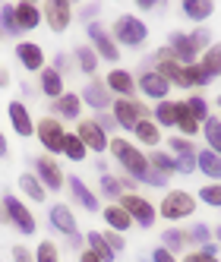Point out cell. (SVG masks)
<instances>
[{
	"label": "cell",
	"mask_w": 221,
	"mask_h": 262,
	"mask_svg": "<svg viewBox=\"0 0 221 262\" xmlns=\"http://www.w3.org/2000/svg\"><path fill=\"white\" fill-rule=\"evenodd\" d=\"M107 148H110V155L120 161L123 171L130 174V180H142L145 174H149V155H142L130 139H110Z\"/></svg>",
	"instance_id": "cell-1"
},
{
	"label": "cell",
	"mask_w": 221,
	"mask_h": 262,
	"mask_svg": "<svg viewBox=\"0 0 221 262\" xmlns=\"http://www.w3.org/2000/svg\"><path fill=\"white\" fill-rule=\"evenodd\" d=\"M110 35H114L117 48H139L145 45V38H149V26H145L136 13H123L114 19V29H110Z\"/></svg>",
	"instance_id": "cell-2"
},
{
	"label": "cell",
	"mask_w": 221,
	"mask_h": 262,
	"mask_svg": "<svg viewBox=\"0 0 221 262\" xmlns=\"http://www.w3.org/2000/svg\"><path fill=\"white\" fill-rule=\"evenodd\" d=\"M158 212H161L164 221H183V218H190L196 212V196L187 193V190H168Z\"/></svg>",
	"instance_id": "cell-3"
},
{
	"label": "cell",
	"mask_w": 221,
	"mask_h": 262,
	"mask_svg": "<svg viewBox=\"0 0 221 262\" xmlns=\"http://www.w3.org/2000/svg\"><path fill=\"white\" fill-rule=\"evenodd\" d=\"M85 35H89V48L98 54V60H110V63L120 60V48L114 41V35L101 23H85Z\"/></svg>",
	"instance_id": "cell-4"
},
{
	"label": "cell",
	"mask_w": 221,
	"mask_h": 262,
	"mask_svg": "<svg viewBox=\"0 0 221 262\" xmlns=\"http://www.w3.org/2000/svg\"><path fill=\"white\" fill-rule=\"evenodd\" d=\"M117 202L123 205L126 215H130L133 224H139V228H152V224L158 221V209L145 196H139V193H123Z\"/></svg>",
	"instance_id": "cell-5"
},
{
	"label": "cell",
	"mask_w": 221,
	"mask_h": 262,
	"mask_svg": "<svg viewBox=\"0 0 221 262\" xmlns=\"http://www.w3.org/2000/svg\"><path fill=\"white\" fill-rule=\"evenodd\" d=\"M35 136L41 139V145L48 152H63V139H67V129L60 126L57 117H41L35 123Z\"/></svg>",
	"instance_id": "cell-6"
},
{
	"label": "cell",
	"mask_w": 221,
	"mask_h": 262,
	"mask_svg": "<svg viewBox=\"0 0 221 262\" xmlns=\"http://www.w3.org/2000/svg\"><path fill=\"white\" fill-rule=\"evenodd\" d=\"M149 114H145V104L142 101H133V98H117L114 101V120H117V126H123V129H136V123L139 120H145Z\"/></svg>",
	"instance_id": "cell-7"
},
{
	"label": "cell",
	"mask_w": 221,
	"mask_h": 262,
	"mask_svg": "<svg viewBox=\"0 0 221 262\" xmlns=\"http://www.w3.org/2000/svg\"><path fill=\"white\" fill-rule=\"evenodd\" d=\"M4 205H7V215H10V224L19 234H35V215L29 212V205L23 199H16V196H4Z\"/></svg>",
	"instance_id": "cell-8"
},
{
	"label": "cell",
	"mask_w": 221,
	"mask_h": 262,
	"mask_svg": "<svg viewBox=\"0 0 221 262\" xmlns=\"http://www.w3.org/2000/svg\"><path fill=\"white\" fill-rule=\"evenodd\" d=\"M168 51H171V57H174L177 63H183V67L196 63V57L202 54V51L196 48V41H193V35H187V32H174L171 41H168Z\"/></svg>",
	"instance_id": "cell-9"
},
{
	"label": "cell",
	"mask_w": 221,
	"mask_h": 262,
	"mask_svg": "<svg viewBox=\"0 0 221 262\" xmlns=\"http://www.w3.org/2000/svg\"><path fill=\"white\" fill-rule=\"evenodd\" d=\"M41 16H45V23H48L51 32H67L70 19H73V7H70V0H48Z\"/></svg>",
	"instance_id": "cell-10"
},
{
	"label": "cell",
	"mask_w": 221,
	"mask_h": 262,
	"mask_svg": "<svg viewBox=\"0 0 221 262\" xmlns=\"http://www.w3.org/2000/svg\"><path fill=\"white\" fill-rule=\"evenodd\" d=\"M136 89L142 92L145 98H152V101H164V98H168V92H171V82L164 79L158 70H145L142 76L136 79Z\"/></svg>",
	"instance_id": "cell-11"
},
{
	"label": "cell",
	"mask_w": 221,
	"mask_h": 262,
	"mask_svg": "<svg viewBox=\"0 0 221 262\" xmlns=\"http://www.w3.org/2000/svg\"><path fill=\"white\" fill-rule=\"evenodd\" d=\"M76 136L82 139V145L89 148V152H104L107 148V129L98 120H79Z\"/></svg>",
	"instance_id": "cell-12"
},
{
	"label": "cell",
	"mask_w": 221,
	"mask_h": 262,
	"mask_svg": "<svg viewBox=\"0 0 221 262\" xmlns=\"http://www.w3.org/2000/svg\"><path fill=\"white\" fill-rule=\"evenodd\" d=\"M35 177L41 180V186H45V190H60V186H63V180H67V174L60 171V164L54 161L51 155H41L38 161H35Z\"/></svg>",
	"instance_id": "cell-13"
},
{
	"label": "cell",
	"mask_w": 221,
	"mask_h": 262,
	"mask_svg": "<svg viewBox=\"0 0 221 262\" xmlns=\"http://www.w3.org/2000/svg\"><path fill=\"white\" fill-rule=\"evenodd\" d=\"M7 117H10V126L16 129V136H23V139L35 136V120H32L29 107H26L23 101H10V107H7Z\"/></svg>",
	"instance_id": "cell-14"
},
{
	"label": "cell",
	"mask_w": 221,
	"mask_h": 262,
	"mask_svg": "<svg viewBox=\"0 0 221 262\" xmlns=\"http://www.w3.org/2000/svg\"><path fill=\"white\" fill-rule=\"evenodd\" d=\"M48 218H51V228H54V231H60L63 237H76V234H79V224H76V218H73L70 205H63V202L51 205Z\"/></svg>",
	"instance_id": "cell-15"
},
{
	"label": "cell",
	"mask_w": 221,
	"mask_h": 262,
	"mask_svg": "<svg viewBox=\"0 0 221 262\" xmlns=\"http://www.w3.org/2000/svg\"><path fill=\"white\" fill-rule=\"evenodd\" d=\"M104 85H107L110 92H117L120 98H133V95H136V79H133V73H130V70H123V67L110 70V73H107V79H104Z\"/></svg>",
	"instance_id": "cell-16"
},
{
	"label": "cell",
	"mask_w": 221,
	"mask_h": 262,
	"mask_svg": "<svg viewBox=\"0 0 221 262\" xmlns=\"http://www.w3.org/2000/svg\"><path fill=\"white\" fill-rule=\"evenodd\" d=\"M16 57H19V63L29 73H41L45 70V51H41V45H35V41H19V45H16Z\"/></svg>",
	"instance_id": "cell-17"
},
{
	"label": "cell",
	"mask_w": 221,
	"mask_h": 262,
	"mask_svg": "<svg viewBox=\"0 0 221 262\" xmlns=\"http://www.w3.org/2000/svg\"><path fill=\"white\" fill-rule=\"evenodd\" d=\"M16 13V26H19V32H32V29H38V23L45 19L38 4H32V0H19V4L13 7Z\"/></svg>",
	"instance_id": "cell-18"
},
{
	"label": "cell",
	"mask_w": 221,
	"mask_h": 262,
	"mask_svg": "<svg viewBox=\"0 0 221 262\" xmlns=\"http://www.w3.org/2000/svg\"><path fill=\"white\" fill-rule=\"evenodd\" d=\"M89 107H95V111H107L110 107V89L98 79H92L85 89H82V95H79Z\"/></svg>",
	"instance_id": "cell-19"
},
{
	"label": "cell",
	"mask_w": 221,
	"mask_h": 262,
	"mask_svg": "<svg viewBox=\"0 0 221 262\" xmlns=\"http://www.w3.org/2000/svg\"><path fill=\"white\" fill-rule=\"evenodd\" d=\"M79 111H82V98L76 92H63V95L54 101V117L57 120H79Z\"/></svg>",
	"instance_id": "cell-20"
},
{
	"label": "cell",
	"mask_w": 221,
	"mask_h": 262,
	"mask_svg": "<svg viewBox=\"0 0 221 262\" xmlns=\"http://www.w3.org/2000/svg\"><path fill=\"white\" fill-rule=\"evenodd\" d=\"M70 193H73V199H76L85 212H101L98 196L85 186V180H82V177H73V174H70Z\"/></svg>",
	"instance_id": "cell-21"
},
{
	"label": "cell",
	"mask_w": 221,
	"mask_h": 262,
	"mask_svg": "<svg viewBox=\"0 0 221 262\" xmlns=\"http://www.w3.org/2000/svg\"><path fill=\"white\" fill-rule=\"evenodd\" d=\"M196 171L212 177V183H221V155H215L212 148H199L196 152Z\"/></svg>",
	"instance_id": "cell-22"
},
{
	"label": "cell",
	"mask_w": 221,
	"mask_h": 262,
	"mask_svg": "<svg viewBox=\"0 0 221 262\" xmlns=\"http://www.w3.org/2000/svg\"><path fill=\"white\" fill-rule=\"evenodd\" d=\"M174 114H177L174 126H177V129H180V133L187 136V139H193V136L199 133V129H202V123L193 117V111L187 107V101H177V104H174Z\"/></svg>",
	"instance_id": "cell-23"
},
{
	"label": "cell",
	"mask_w": 221,
	"mask_h": 262,
	"mask_svg": "<svg viewBox=\"0 0 221 262\" xmlns=\"http://www.w3.org/2000/svg\"><path fill=\"white\" fill-rule=\"evenodd\" d=\"M101 215H104V221H107V228H110V231H120V234H123V231H130V228H133V218L126 215V209H123L120 202L104 205Z\"/></svg>",
	"instance_id": "cell-24"
},
{
	"label": "cell",
	"mask_w": 221,
	"mask_h": 262,
	"mask_svg": "<svg viewBox=\"0 0 221 262\" xmlns=\"http://www.w3.org/2000/svg\"><path fill=\"white\" fill-rule=\"evenodd\" d=\"M209 82H212V76L199 63L180 67V89H202V85H209Z\"/></svg>",
	"instance_id": "cell-25"
},
{
	"label": "cell",
	"mask_w": 221,
	"mask_h": 262,
	"mask_svg": "<svg viewBox=\"0 0 221 262\" xmlns=\"http://www.w3.org/2000/svg\"><path fill=\"white\" fill-rule=\"evenodd\" d=\"M38 76H41V92H45V95L48 98H54V101H57L60 95H63V76H60V73L57 70H54V67H45L41 73H38Z\"/></svg>",
	"instance_id": "cell-26"
},
{
	"label": "cell",
	"mask_w": 221,
	"mask_h": 262,
	"mask_svg": "<svg viewBox=\"0 0 221 262\" xmlns=\"http://www.w3.org/2000/svg\"><path fill=\"white\" fill-rule=\"evenodd\" d=\"M183 16H187V19H193V23H206L209 16L215 13V4L212 0H183Z\"/></svg>",
	"instance_id": "cell-27"
},
{
	"label": "cell",
	"mask_w": 221,
	"mask_h": 262,
	"mask_svg": "<svg viewBox=\"0 0 221 262\" xmlns=\"http://www.w3.org/2000/svg\"><path fill=\"white\" fill-rule=\"evenodd\" d=\"M85 243H89V250L95 253L101 262H114V259H117V253L110 250V243L104 240V234H98V231H89V234H85Z\"/></svg>",
	"instance_id": "cell-28"
},
{
	"label": "cell",
	"mask_w": 221,
	"mask_h": 262,
	"mask_svg": "<svg viewBox=\"0 0 221 262\" xmlns=\"http://www.w3.org/2000/svg\"><path fill=\"white\" fill-rule=\"evenodd\" d=\"M133 133H136V139H139L142 145H158V142H161V126H158V123H155L152 117L139 120Z\"/></svg>",
	"instance_id": "cell-29"
},
{
	"label": "cell",
	"mask_w": 221,
	"mask_h": 262,
	"mask_svg": "<svg viewBox=\"0 0 221 262\" xmlns=\"http://www.w3.org/2000/svg\"><path fill=\"white\" fill-rule=\"evenodd\" d=\"M73 60H76V67L85 73V76H92V73L98 70V54L92 51L89 45H79L76 51H73Z\"/></svg>",
	"instance_id": "cell-30"
},
{
	"label": "cell",
	"mask_w": 221,
	"mask_h": 262,
	"mask_svg": "<svg viewBox=\"0 0 221 262\" xmlns=\"http://www.w3.org/2000/svg\"><path fill=\"white\" fill-rule=\"evenodd\" d=\"M199 67L206 70L212 79H218V76H221V45H212L209 51H202V60H199Z\"/></svg>",
	"instance_id": "cell-31"
},
{
	"label": "cell",
	"mask_w": 221,
	"mask_h": 262,
	"mask_svg": "<svg viewBox=\"0 0 221 262\" xmlns=\"http://www.w3.org/2000/svg\"><path fill=\"white\" fill-rule=\"evenodd\" d=\"M19 186H23V193L32 202H45V196H48V190L41 186V180L35 177V174H19Z\"/></svg>",
	"instance_id": "cell-32"
},
{
	"label": "cell",
	"mask_w": 221,
	"mask_h": 262,
	"mask_svg": "<svg viewBox=\"0 0 221 262\" xmlns=\"http://www.w3.org/2000/svg\"><path fill=\"white\" fill-rule=\"evenodd\" d=\"M63 155H67L70 161H85L89 148L82 145V139H79L76 133H67V139H63Z\"/></svg>",
	"instance_id": "cell-33"
},
{
	"label": "cell",
	"mask_w": 221,
	"mask_h": 262,
	"mask_svg": "<svg viewBox=\"0 0 221 262\" xmlns=\"http://www.w3.org/2000/svg\"><path fill=\"white\" fill-rule=\"evenodd\" d=\"M202 133H206V142H209L212 152H215V155H221V120L209 117L206 123H202Z\"/></svg>",
	"instance_id": "cell-34"
},
{
	"label": "cell",
	"mask_w": 221,
	"mask_h": 262,
	"mask_svg": "<svg viewBox=\"0 0 221 262\" xmlns=\"http://www.w3.org/2000/svg\"><path fill=\"white\" fill-rule=\"evenodd\" d=\"M161 247L171 250V253H183V250H187V234H180V231L168 228V231L161 234Z\"/></svg>",
	"instance_id": "cell-35"
},
{
	"label": "cell",
	"mask_w": 221,
	"mask_h": 262,
	"mask_svg": "<svg viewBox=\"0 0 221 262\" xmlns=\"http://www.w3.org/2000/svg\"><path fill=\"white\" fill-rule=\"evenodd\" d=\"M149 164L155 167V171H161L164 177L177 174V167H174V158H171L168 152H152V155H149Z\"/></svg>",
	"instance_id": "cell-36"
},
{
	"label": "cell",
	"mask_w": 221,
	"mask_h": 262,
	"mask_svg": "<svg viewBox=\"0 0 221 262\" xmlns=\"http://www.w3.org/2000/svg\"><path fill=\"white\" fill-rule=\"evenodd\" d=\"M174 104L177 101H158V107H155V123L158 126H174V120H177Z\"/></svg>",
	"instance_id": "cell-37"
},
{
	"label": "cell",
	"mask_w": 221,
	"mask_h": 262,
	"mask_svg": "<svg viewBox=\"0 0 221 262\" xmlns=\"http://www.w3.org/2000/svg\"><path fill=\"white\" fill-rule=\"evenodd\" d=\"M218 243H206L202 250H196V253H183V262H218Z\"/></svg>",
	"instance_id": "cell-38"
},
{
	"label": "cell",
	"mask_w": 221,
	"mask_h": 262,
	"mask_svg": "<svg viewBox=\"0 0 221 262\" xmlns=\"http://www.w3.org/2000/svg\"><path fill=\"white\" fill-rule=\"evenodd\" d=\"M187 243H193V247H206V243H212V231H209V224H193L190 234H187Z\"/></svg>",
	"instance_id": "cell-39"
},
{
	"label": "cell",
	"mask_w": 221,
	"mask_h": 262,
	"mask_svg": "<svg viewBox=\"0 0 221 262\" xmlns=\"http://www.w3.org/2000/svg\"><path fill=\"white\" fill-rule=\"evenodd\" d=\"M35 262H60V250H57V243L41 240V243H38V250H35Z\"/></svg>",
	"instance_id": "cell-40"
},
{
	"label": "cell",
	"mask_w": 221,
	"mask_h": 262,
	"mask_svg": "<svg viewBox=\"0 0 221 262\" xmlns=\"http://www.w3.org/2000/svg\"><path fill=\"white\" fill-rule=\"evenodd\" d=\"M187 107L193 111V117H196L199 123H206V120L212 117V114H209V101L202 98V95H190V98H187Z\"/></svg>",
	"instance_id": "cell-41"
},
{
	"label": "cell",
	"mask_w": 221,
	"mask_h": 262,
	"mask_svg": "<svg viewBox=\"0 0 221 262\" xmlns=\"http://www.w3.org/2000/svg\"><path fill=\"white\" fill-rule=\"evenodd\" d=\"M199 199L206 205H212V209H221V183H206L199 190Z\"/></svg>",
	"instance_id": "cell-42"
},
{
	"label": "cell",
	"mask_w": 221,
	"mask_h": 262,
	"mask_svg": "<svg viewBox=\"0 0 221 262\" xmlns=\"http://www.w3.org/2000/svg\"><path fill=\"white\" fill-rule=\"evenodd\" d=\"M0 32H10V35H19V26H16V13L13 7H0Z\"/></svg>",
	"instance_id": "cell-43"
},
{
	"label": "cell",
	"mask_w": 221,
	"mask_h": 262,
	"mask_svg": "<svg viewBox=\"0 0 221 262\" xmlns=\"http://www.w3.org/2000/svg\"><path fill=\"white\" fill-rule=\"evenodd\" d=\"M196 152H199V148H196ZM196 152H187V155H177V158H174V167H177V174L190 177V174L196 171Z\"/></svg>",
	"instance_id": "cell-44"
},
{
	"label": "cell",
	"mask_w": 221,
	"mask_h": 262,
	"mask_svg": "<svg viewBox=\"0 0 221 262\" xmlns=\"http://www.w3.org/2000/svg\"><path fill=\"white\" fill-rule=\"evenodd\" d=\"M101 193H104V196H110V199H120V196H123V180L104 174V177H101Z\"/></svg>",
	"instance_id": "cell-45"
},
{
	"label": "cell",
	"mask_w": 221,
	"mask_h": 262,
	"mask_svg": "<svg viewBox=\"0 0 221 262\" xmlns=\"http://www.w3.org/2000/svg\"><path fill=\"white\" fill-rule=\"evenodd\" d=\"M168 145H171V152H174V155H187V152H196L193 139H187V136H174V139H168Z\"/></svg>",
	"instance_id": "cell-46"
},
{
	"label": "cell",
	"mask_w": 221,
	"mask_h": 262,
	"mask_svg": "<svg viewBox=\"0 0 221 262\" xmlns=\"http://www.w3.org/2000/svg\"><path fill=\"white\" fill-rule=\"evenodd\" d=\"M104 240L110 243V250H114V253H120V250L126 247V240H123V234H120V231H110V228L104 231Z\"/></svg>",
	"instance_id": "cell-47"
},
{
	"label": "cell",
	"mask_w": 221,
	"mask_h": 262,
	"mask_svg": "<svg viewBox=\"0 0 221 262\" xmlns=\"http://www.w3.org/2000/svg\"><path fill=\"white\" fill-rule=\"evenodd\" d=\"M142 180H145V183H149V186H164V183H168V180H171V177H164V174H161V171H155V167H152V164H149V174H145V177H142Z\"/></svg>",
	"instance_id": "cell-48"
},
{
	"label": "cell",
	"mask_w": 221,
	"mask_h": 262,
	"mask_svg": "<svg viewBox=\"0 0 221 262\" xmlns=\"http://www.w3.org/2000/svg\"><path fill=\"white\" fill-rule=\"evenodd\" d=\"M13 262H35V256L26 247H13Z\"/></svg>",
	"instance_id": "cell-49"
},
{
	"label": "cell",
	"mask_w": 221,
	"mask_h": 262,
	"mask_svg": "<svg viewBox=\"0 0 221 262\" xmlns=\"http://www.w3.org/2000/svg\"><path fill=\"white\" fill-rule=\"evenodd\" d=\"M152 262H177V256H174L171 250H164V247H158V250L152 253Z\"/></svg>",
	"instance_id": "cell-50"
},
{
	"label": "cell",
	"mask_w": 221,
	"mask_h": 262,
	"mask_svg": "<svg viewBox=\"0 0 221 262\" xmlns=\"http://www.w3.org/2000/svg\"><path fill=\"white\" fill-rule=\"evenodd\" d=\"M95 13H98V4H89V7H82V19L95 23Z\"/></svg>",
	"instance_id": "cell-51"
},
{
	"label": "cell",
	"mask_w": 221,
	"mask_h": 262,
	"mask_svg": "<svg viewBox=\"0 0 221 262\" xmlns=\"http://www.w3.org/2000/svg\"><path fill=\"white\" fill-rule=\"evenodd\" d=\"M76 262H101V259H98V256H95V253H92V250H82V253H79V259H76Z\"/></svg>",
	"instance_id": "cell-52"
},
{
	"label": "cell",
	"mask_w": 221,
	"mask_h": 262,
	"mask_svg": "<svg viewBox=\"0 0 221 262\" xmlns=\"http://www.w3.org/2000/svg\"><path fill=\"white\" fill-rule=\"evenodd\" d=\"M10 155V148H7V139H4V133H0V158H7Z\"/></svg>",
	"instance_id": "cell-53"
},
{
	"label": "cell",
	"mask_w": 221,
	"mask_h": 262,
	"mask_svg": "<svg viewBox=\"0 0 221 262\" xmlns=\"http://www.w3.org/2000/svg\"><path fill=\"white\" fill-rule=\"evenodd\" d=\"M0 221H4V224L10 221V215H7V205H4V199H0Z\"/></svg>",
	"instance_id": "cell-54"
},
{
	"label": "cell",
	"mask_w": 221,
	"mask_h": 262,
	"mask_svg": "<svg viewBox=\"0 0 221 262\" xmlns=\"http://www.w3.org/2000/svg\"><path fill=\"white\" fill-rule=\"evenodd\" d=\"M0 85H10V73L7 70H0Z\"/></svg>",
	"instance_id": "cell-55"
},
{
	"label": "cell",
	"mask_w": 221,
	"mask_h": 262,
	"mask_svg": "<svg viewBox=\"0 0 221 262\" xmlns=\"http://www.w3.org/2000/svg\"><path fill=\"white\" fill-rule=\"evenodd\" d=\"M215 234H218V240H221V224H218V231H215Z\"/></svg>",
	"instance_id": "cell-56"
},
{
	"label": "cell",
	"mask_w": 221,
	"mask_h": 262,
	"mask_svg": "<svg viewBox=\"0 0 221 262\" xmlns=\"http://www.w3.org/2000/svg\"><path fill=\"white\" fill-rule=\"evenodd\" d=\"M215 101H218V107H221V95H218V98H215Z\"/></svg>",
	"instance_id": "cell-57"
}]
</instances>
